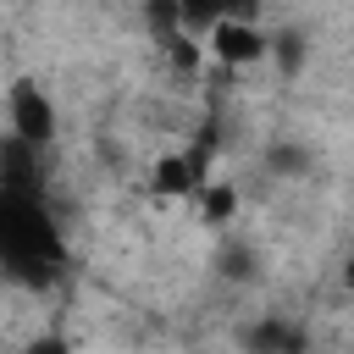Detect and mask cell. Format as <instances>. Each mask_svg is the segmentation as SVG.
Listing matches in <instances>:
<instances>
[{
  "mask_svg": "<svg viewBox=\"0 0 354 354\" xmlns=\"http://www.w3.org/2000/svg\"><path fill=\"white\" fill-rule=\"evenodd\" d=\"M0 254H6V271L28 288H44L66 266L61 232H55V221H50V210L33 188H6L0 194Z\"/></svg>",
  "mask_w": 354,
  "mask_h": 354,
  "instance_id": "6da1fadb",
  "label": "cell"
},
{
  "mask_svg": "<svg viewBox=\"0 0 354 354\" xmlns=\"http://www.w3.org/2000/svg\"><path fill=\"white\" fill-rule=\"evenodd\" d=\"M243 343H249L254 354H304V326L266 315V321H254V326H249V337H243Z\"/></svg>",
  "mask_w": 354,
  "mask_h": 354,
  "instance_id": "8992f818",
  "label": "cell"
},
{
  "mask_svg": "<svg viewBox=\"0 0 354 354\" xmlns=\"http://www.w3.org/2000/svg\"><path fill=\"white\" fill-rule=\"evenodd\" d=\"M232 205H238V199H232V188H227V183H221V188H216V183H205V221H227V216H232Z\"/></svg>",
  "mask_w": 354,
  "mask_h": 354,
  "instance_id": "ba28073f",
  "label": "cell"
},
{
  "mask_svg": "<svg viewBox=\"0 0 354 354\" xmlns=\"http://www.w3.org/2000/svg\"><path fill=\"white\" fill-rule=\"evenodd\" d=\"M11 138L33 144V149L55 138V105H50V94L39 83H17L11 88Z\"/></svg>",
  "mask_w": 354,
  "mask_h": 354,
  "instance_id": "3957f363",
  "label": "cell"
},
{
  "mask_svg": "<svg viewBox=\"0 0 354 354\" xmlns=\"http://www.w3.org/2000/svg\"><path fill=\"white\" fill-rule=\"evenodd\" d=\"M22 354H72V348H66V343H61V337L50 332V337H33V343H28Z\"/></svg>",
  "mask_w": 354,
  "mask_h": 354,
  "instance_id": "9c48e42d",
  "label": "cell"
},
{
  "mask_svg": "<svg viewBox=\"0 0 354 354\" xmlns=\"http://www.w3.org/2000/svg\"><path fill=\"white\" fill-rule=\"evenodd\" d=\"M343 288L354 293V249H348V260H343Z\"/></svg>",
  "mask_w": 354,
  "mask_h": 354,
  "instance_id": "30bf717a",
  "label": "cell"
},
{
  "mask_svg": "<svg viewBox=\"0 0 354 354\" xmlns=\"http://www.w3.org/2000/svg\"><path fill=\"white\" fill-rule=\"evenodd\" d=\"M210 50H216V61L221 66H254V61H266L271 55V39L254 28V22H216L210 28Z\"/></svg>",
  "mask_w": 354,
  "mask_h": 354,
  "instance_id": "277c9868",
  "label": "cell"
},
{
  "mask_svg": "<svg viewBox=\"0 0 354 354\" xmlns=\"http://www.w3.org/2000/svg\"><path fill=\"white\" fill-rule=\"evenodd\" d=\"M216 266H221V277H232V282H249V277H254V254H249L243 243H227V249L216 254Z\"/></svg>",
  "mask_w": 354,
  "mask_h": 354,
  "instance_id": "52a82bcc",
  "label": "cell"
},
{
  "mask_svg": "<svg viewBox=\"0 0 354 354\" xmlns=\"http://www.w3.org/2000/svg\"><path fill=\"white\" fill-rule=\"evenodd\" d=\"M210 155H216V138L205 133V138H194L188 149H177V155H166V160H155V194H199L205 183H210Z\"/></svg>",
  "mask_w": 354,
  "mask_h": 354,
  "instance_id": "7a4b0ae2",
  "label": "cell"
},
{
  "mask_svg": "<svg viewBox=\"0 0 354 354\" xmlns=\"http://www.w3.org/2000/svg\"><path fill=\"white\" fill-rule=\"evenodd\" d=\"M171 11L183 17V22H194V28H216V22H254V11H260V0H171Z\"/></svg>",
  "mask_w": 354,
  "mask_h": 354,
  "instance_id": "5b68a950",
  "label": "cell"
}]
</instances>
